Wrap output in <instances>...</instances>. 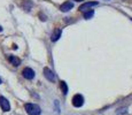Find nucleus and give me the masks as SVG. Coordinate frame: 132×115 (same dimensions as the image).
Here are the masks:
<instances>
[{"mask_svg":"<svg viewBox=\"0 0 132 115\" xmlns=\"http://www.w3.org/2000/svg\"><path fill=\"white\" fill-rule=\"evenodd\" d=\"M22 75H23V77L25 78V80H34V78H35V75H36V74H35V70H34V69L27 67V68L23 69V71H22Z\"/></svg>","mask_w":132,"mask_h":115,"instance_id":"obj_4","label":"nucleus"},{"mask_svg":"<svg viewBox=\"0 0 132 115\" xmlns=\"http://www.w3.org/2000/svg\"><path fill=\"white\" fill-rule=\"evenodd\" d=\"M0 107L4 112H9L11 111V104H9L8 99L5 98V97H0Z\"/></svg>","mask_w":132,"mask_h":115,"instance_id":"obj_5","label":"nucleus"},{"mask_svg":"<svg viewBox=\"0 0 132 115\" xmlns=\"http://www.w3.org/2000/svg\"><path fill=\"white\" fill-rule=\"evenodd\" d=\"M44 76L50 82H54L55 81V75H54V73H53V70H51V69L47 68V67L44 68Z\"/></svg>","mask_w":132,"mask_h":115,"instance_id":"obj_6","label":"nucleus"},{"mask_svg":"<svg viewBox=\"0 0 132 115\" xmlns=\"http://www.w3.org/2000/svg\"><path fill=\"white\" fill-rule=\"evenodd\" d=\"M93 15H94V12L91 9L90 12H86V13H84V19H86V20H88V19H92L93 17Z\"/></svg>","mask_w":132,"mask_h":115,"instance_id":"obj_11","label":"nucleus"},{"mask_svg":"<svg viewBox=\"0 0 132 115\" xmlns=\"http://www.w3.org/2000/svg\"><path fill=\"white\" fill-rule=\"evenodd\" d=\"M54 105H55V109H56V113H59V112H60V109H59V101L55 100V101H54Z\"/></svg>","mask_w":132,"mask_h":115,"instance_id":"obj_14","label":"nucleus"},{"mask_svg":"<svg viewBox=\"0 0 132 115\" xmlns=\"http://www.w3.org/2000/svg\"><path fill=\"white\" fill-rule=\"evenodd\" d=\"M31 6H32V4H31V2L27 1V2H25V5H24V8L27 9V11H29V9L31 8Z\"/></svg>","mask_w":132,"mask_h":115,"instance_id":"obj_13","label":"nucleus"},{"mask_svg":"<svg viewBox=\"0 0 132 115\" xmlns=\"http://www.w3.org/2000/svg\"><path fill=\"white\" fill-rule=\"evenodd\" d=\"M2 31V27H1V25H0V32H1Z\"/></svg>","mask_w":132,"mask_h":115,"instance_id":"obj_16","label":"nucleus"},{"mask_svg":"<svg viewBox=\"0 0 132 115\" xmlns=\"http://www.w3.org/2000/svg\"><path fill=\"white\" fill-rule=\"evenodd\" d=\"M75 1H78V2H82V1H84V0H75Z\"/></svg>","mask_w":132,"mask_h":115,"instance_id":"obj_15","label":"nucleus"},{"mask_svg":"<svg viewBox=\"0 0 132 115\" xmlns=\"http://www.w3.org/2000/svg\"><path fill=\"white\" fill-rule=\"evenodd\" d=\"M60 88H61V90H62L63 94H67L68 93V85H67V83H65L64 81H61L60 82Z\"/></svg>","mask_w":132,"mask_h":115,"instance_id":"obj_10","label":"nucleus"},{"mask_svg":"<svg viewBox=\"0 0 132 115\" xmlns=\"http://www.w3.org/2000/svg\"><path fill=\"white\" fill-rule=\"evenodd\" d=\"M128 113V108H120L118 111H116V114L117 115H123V114H126Z\"/></svg>","mask_w":132,"mask_h":115,"instance_id":"obj_12","label":"nucleus"},{"mask_svg":"<svg viewBox=\"0 0 132 115\" xmlns=\"http://www.w3.org/2000/svg\"><path fill=\"white\" fill-rule=\"evenodd\" d=\"M61 35H62V30L61 29H55L54 32H53V35H52V37H51V40H52V42H56V40L60 39Z\"/></svg>","mask_w":132,"mask_h":115,"instance_id":"obj_9","label":"nucleus"},{"mask_svg":"<svg viewBox=\"0 0 132 115\" xmlns=\"http://www.w3.org/2000/svg\"><path fill=\"white\" fill-rule=\"evenodd\" d=\"M2 83V81H1V78H0V84H1Z\"/></svg>","mask_w":132,"mask_h":115,"instance_id":"obj_17","label":"nucleus"},{"mask_svg":"<svg viewBox=\"0 0 132 115\" xmlns=\"http://www.w3.org/2000/svg\"><path fill=\"white\" fill-rule=\"evenodd\" d=\"M24 108L29 115H40L42 114V109H40V107L38 106L37 104H30V103L25 104Z\"/></svg>","mask_w":132,"mask_h":115,"instance_id":"obj_1","label":"nucleus"},{"mask_svg":"<svg viewBox=\"0 0 132 115\" xmlns=\"http://www.w3.org/2000/svg\"><path fill=\"white\" fill-rule=\"evenodd\" d=\"M98 2L96 1H88V2H84L82 6H79V11L83 12V13H86L88 11H91V8L94 6H98Z\"/></svg>","mask_w":132,"mask_h":115,"instance_id":"obj_2","label":"nucleus"},{"mask_svg":"<svg viewBox=\"0 0 132 115\" xmlns=\"http://www.w3.org/2000/svg\"><path fill=\"white\" fill-rule=\"evenodd\" d=\"M73 7V4L71 1H67V2H64V4H62L61 5V7H60V9H61V12H69L70 9H71Z\"/></svg>","mask_w":132,"mask_h":115,"instance_id":"obj_7","label":"nucleus"},{"mask_svg":"<svg viewBox=\"0 0 132 115\" xmlns=\"http://www.w3.org/2000/svg\"><path fill=\"white\" fill-rule=\"evenodd\" d=\"M8 61L13 66H15V67H19L21 65V60L17 57H14V55H8Z\"/></svg>","mask_w":132,"mask_h":115,"instance_id":"obj_8","label":"nucleus"},{"mask_svg":"<svg viewBox=\"0 0 132 115\" xmlns=\"http://www.w3.org/2000/svg\"><path fill=\"white\" fill-rule=\"evenodd\" d=\"M72 105L75 107H77V108L82 107L84 105V97L82 94H75L72 98Z\"/></svg>","mask_w":132,"mask_h":115,"instance_id":"obj_3","label":"nucleus"}]
</instances>
